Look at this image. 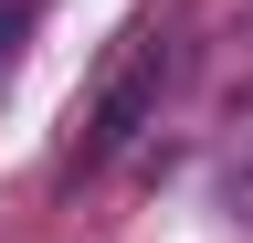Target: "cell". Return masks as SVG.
Returning <instances> with one entry per match:
<instances>
[{
    "label": "cell",
    "mask_w": 253,
    "mask_h": 243,
    "mask_svg": "<svg viewBox=\"0 0 253 243\" xmlns=\"http://www.w3.org/2000/svg\"><path fill=\"white\" fill-rule=\"evenodd\" d=\"M169 74H179V32H169V21H137V32L106 53L95 96H84V127H74V148H63V180L116 169L126 148L158 127V96H169Z\"/></svg>",
    "instance_id": "obj_1"
}]
</instances>
